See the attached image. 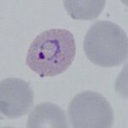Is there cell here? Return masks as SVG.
Returning a JSON list of instances; mask_svg holds the SVG:
<instances>
[{"mask_svg": "<svg viewBox=\"0 0 128 128\" xmlns=\"http://www.w3.org/2000/svg\"><path fill=\"white\" fill-rule=\"evenodd\" d=\"M76 55L74 35L66 29H50L38 34L30 44L26 64L40 77L64 73Z\"/></svg>", "mask_w": 128, "mask_h": 128, "instance_id": "obj_1", "label": "cell"}, {"mask_svg": "<svg viewBox=\"0 0 128 128\" xmlns=\"http://www.w3.org/2000/svg\"><path fill=\"white\" fill-rule=\"evenodd\" d=\"M34 101V92L23 80L7 78L0 83V111L7 118L16 119L26 114Z\"/></svg>", "mask_w": 128, "mask_h": 128, "instance_id": "obj_4", "label": "cell"}, {"mask_svg": "<svg viewBox=\"0 0 128 128\" xmlns=\"http://www.w3.org/2000/svg\"><path fill=\"white\" fill-rule=\"evenodd\" d=\"M83 47L92 63L104 68L118 67L127 58V35L117 24L98 20L86 32Z\"/></svg>", "mask_w": 128, "mask_h": 128, "instance_id": "obj_2", "label": "cell"}, {"mask_svg": "<svg viewBox=\"0 0 128 128\" xmlns=\"http://www.w3.org/2000/svg\"><path fill=\"white\" fill-rule=\"evenodd\" d=\"M68 115L75 128H109L114 112L106 98L90 90L76 95L68 105Z\"/></svg>", "mask_w": 128, "mask_h": 128, "instance_id": "obj_3", "label": "cell"}, {"mask_svg": "<svg viewBox=\"0 0 128 128\" xmlns=\"http://www.w3.org/2000/svg\"><path fill=\"white\" fill-rule=\"evenodd\" d=\"M67 118L59 106L50 102L38 104L28 115V128H67Z\"/></svg>", "mask_w": 128, "mask_h": 128, "instance_id": "obj_5", "label": "cell"}, {"mask_svg": "<svg viewBox=\"0 0 128 128\" xmlns=\"http://www.w3.org/2000/svg\"><path fill=\"white\" fill-rule=\"evenodd\" d=\"M105 0H64L68 14L74 20H92L102 13Z\"/></svg>", "mask_w": 128, "mask_h": 128, "instance_id": "obj_6", "label": "cell"}]
</instances>
